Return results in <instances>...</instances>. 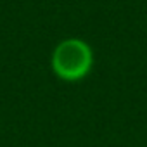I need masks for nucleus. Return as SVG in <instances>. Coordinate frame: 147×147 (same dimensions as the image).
I'll use <instances>...</instances> for the list:
<instances>
[{
  "instance_id": "obj_1",
  "label": "nucleus",
  "mask_w": 147,
  "mask_h": 147,
  "mask_svg": "<svg viewBox=\"0 0 147 147\" xmlns=\"http://www.w3.org/2000/svg\"><path fill=\"white\" fill-rule=\"evenodd\" d=\"M50 67L54 75L62 82H82L90 75L94 67V49L82 38H64L52 50Z\"/></svg>"
}]
</instances>
